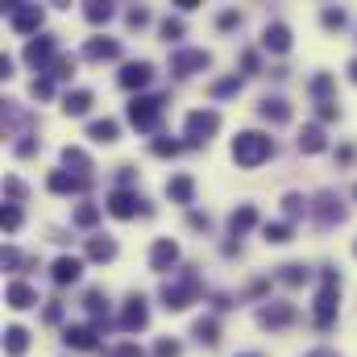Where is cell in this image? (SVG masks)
<instances>
[{
    "label": "cell",
    "mask_w": 357,
    "mask_h": 357,
    "mask_svg": "<svg viewBox=\"0 0 357 357\" xmlns=\"http://www.w3.org/2000/svg\"><path fill=\"white\" fill-rule=\"evenodd\" d=\"M270 154H275V141L266 133H237V141H233L237 166H262Z\"/></svg>",
    "instance_id": "1"
},
{
    "label": "cell",
    "mask_w": 357,
    "mask_h": 357,
    "mask_svg": "<svg viewBox=\"0 0 357 357\" xmlns=\"http://www.w3.org/2000/svg\"><path fill=\"white\" fill-rule=\"evenodd\" d=\"M312 320H316V329H333V320H337V270H324V287L316 295Z\"/></svg>",
    "instance_id": "2"
},
{
    "label": "cell",
    "mask_w": 357,
    "mask_h": 357,
    "mask_svg": "<svg viewBox=\"0 0 357 357\" xmlns=\"http://www.w3.org/2000/svg\"><path fill=\"white\" fill-rule=\"evenodd\" d=\"M158 116H162V100H158V96H137V100L129 104V121H133L137 129H154Z\"/></svg>",
    "instance_id": "3"
},
{
    "label": "cell",
    "mask_w": 357,
    "mask_h": 357,
    "mask_svg": "<svg viewBox=\"0 0 357 357\" xmlns=\"http://www.w3.org/2000/svg\"><path fill=\"white\" fill-rule=\"evenodd\" d=\"M216 125H220V116H216V112H208V108L191 112V116H187V141H191V146L208 141V137L216 133Z\"/></svg>",
    "instance_id": "4"
},
{
    "label": "cell",
    "mask_w": 357,
    "mask_h": 357,
    "mask_svg": "<svg viewBox=\"0 0 357 357\" xmlns=\"http://www.w3.org/2000/svg\"><path fill=\"white\" fill-rule=\"evenodd\" d=\"M8 25H12L17 33H29V29L42 25V8H37V4H12V8H8Z\"/></svg>",
    "instance_id": "5"
},
{
    "label": "cell",
    "mask_w": 357,
    "mask_h": 357,
    "mask_svg": "<svg viewBox=\"0 0 357 357\" xmlns=\"http://www.w3.org/2000/svg\"><path fill=\"white\" fill-rule=\"evenodd\" d=\"M208 62H212L208 50H179V54L171 58V71H175V75H191V71H204Z\"/></svg>",
    "instance_id": "6"
},
{
    "label": "cell",
    "mask_w": 357,
    "mask_h": 357,
    "mask_svg": "<svg viewBox=\"0 0 357 357\" xmlns=\"http://www.w3.org/2000/svg\"><path fill=\"white\" fill-rule=\"evenodd\" d=\"M175 262H179V245H175L171 237L154 241V250H150V266H154V270H171Z\"/></svg>",
    "instance_id": "7"
},
{
    "label": "cell",
    "mask_w": 357,
    "mask_h": 357,
    "mask_svg": "<svg viewBox=\"0 0 357 357\" xmlns=\"http://www.w3.org/2000/svg\"><path fill=\"white\" fill-rule=\"evenodd\" d=\"M291 320H295V308L291 304H275V308H262L258 312V324H266V329H283Z\"/></svg>",
    "instance_id": "8"
},
{
    "label": "cell",
    "mask_w": 357,
    "mask_h": 357,
    "mask_svg": "<svg viewBox=\"0 0 357 357\" xmlns=\"http://www.w3.org/2000/svg\"><path fill=\"white\" fill-rule=\"evenodd\" d=\"M137 204H141V200L129 195V191H112V195H108V212H112L116 220H129V216L137 212Z\"/></svg>",
    "instance_id": "9"
},
{
    "label": "cell",
    "mask_w": 357,
    "mask_h": 357,
    "mask_svg": "<svg viewBox=\"0 0 357 357\" xmlns=\"http://www.w3.org/2000/svg\"><path fill=\"white\" fill-rule=\"evenodd\" d=\"M50 54H54V37H37V42L25 46V62H29V67H46Z\"/></svg>",
    "instance_id": "10"
},
{
    "label": "cell",
    "mask_w": 357,
    "mask_h": 357,
    "mask_svg": "<svg viewBox=\"0 0 357 357\" xmlns=\"http://www.w3.org/2000/svg\"><path fill=\"white\" fill-rule=\"evenodd\" d=\"M150 79H154V67H150V62H129V67L121 71V83H125V87H146Z\"/></svg>",
    "instance_id": "11"
},
{
    "label": "cell",
    "mask_w": 357,
    "mask_h": 357,
    "mask_svg": "<svg viewBox=\"0 0 357 357\" xmlns=\"http://www.w3.org/2000/svg\"><path fill=\"white\" fill-rule=\"evenodd\" d=\"M146 320H150V316H146V299H141V295H133V299H129V308H125V316H121V329H129V333H133V329H146Z\"/></svg>",
    "instance_id": "12"
},
{
    "label": "cell",
    "mask_w": 357,
    "mask_h": 357,
    "mask_svg": "<svg viewBox=\"0 0 357 357\" xmlns=\"http://www.w3.org/2000/svg\"><path fill=\"white\" fill-rule=\"evenodd\" d=\"M262 46L266 50H291V29L287 25H266V33H262Z\"/></svg>",
    "instance_id": "13"
},
{
    "label": "cell",
    "mask_w": 357,
    "mask_h": 357,
    "mask_svg": "<svg viewBox=\"0 0 357 357\" xmlns=\"http://www.w3.org/2000/svg\"><path fill=\"white\" fill-rule=\"evenodd\" d=\"M191 191H195V183H191V175H175V179L166 183V195H171L175 204H191Z\"/></svg>",
    "instance_id": "14"
},
{
    "label": "cell",
    "mask_w": 357,
    "mask_h": 357,
    "mask_svg": "<svg viewBox=\"0 0 357 357\" xmlns=\"http://www.w3.org/2000/svg\"><path fill=\"white\" fill-rule=\"evenodd\" d=\"M71 349H96V329H87V324H75V329H67V337H62Z\"/></svg>",
    "instance_id": "15"
},
{
    "label": "cell",
    "mask_w": 357,
    "mask_h": 357,
    "mask_svg": "<svg viewBox=\"0 0 357 357\" xmlns=\"http://www.w3.org/2000/svg\"><path fill=\"white\" fill-rule=\"evenodd\" d=\"M316 216H320V225H333V220H341L345 212H341V200L333 195V191H324L320 195V208H316Z\"/></svg>",
    "instance_id": "16"
},
{
    "label": "cell",
    "mask_w": 357,
    "mask_h": 357,
    "mask_svg": "<svg viewBox=\"0 0 357 357\" xmlns=\"http://www.w3.org/2000/svg\"><path fill=\"white\" fill-rule=\"evenodd\" d=\"M79 270H83V262H79V258H58V262H54V283H62V287H67V283H75V279H79Z\"/></svg>",
    "instance_id": "17"
},
{
    "label": "cell",
    "mask_w": 357,
    "mask_h": 357,
    "mask_svg": "<svg viewBox=\"0 0 357 357\" xmlns=\"http://www.w3.org/2000/svg\"><path fill=\"white\" fill-rule=\"evenodd\" d=\"M37 304V295H33V287H25V283H8V308H33Z\"/></svg>",
    "instance_id": "18"
},
{
    "label": "cell",
    "mask_w": 357,
    "mask_h": 357,
    "mask_svg": "<svg viewBox=\"0 0 357 357\" xmlns=\"http://www.w3.org/2000/svg\"><path fill=\"white\" fill-rule=\"evenodd\" d=\"M87 108H92V92H67V100H62L67 116H83Z\"/></svg>",
    "instance_id": "19"
},
{
    "label": "cell",
    "mask_w": 357,
    "mask_h": 357,
    "mask_svg": "<svg viewBox=\"0 0 357 357\" xmlns=\"http://www.w3.org/2000/svg\"><path fill=\"white\" fill-rule=\"evenodd\" d=\"M116 54H121L116 42H100V37H92V42L83 46V58H116Z\"/></svg>",
    "instance_id": "20"
},
{
    "label": "cell",
    "mask_w": 357,
    "mask_h": 357,
    "mask_svg": "<svg viewBox=\"0 0 357 357\" xmlns=\"http://www.w3.org/2000/svg\"><path fill=\"white\" fill-rule=\"evenodd\" d=\"M266 121H275V125H283V121H291V108H287V100H262V108H258Z\"/></svg>",
    "instance_id": "21"
},
{
    "label": "cell",
    "mask_w": 357,
    "mask_h": 357,
    "mask_svg": "<svg viewBox=\"0 0 357 357\" xmlns=\"http://www.w3.org/2000/svg\"><path fill=\"white\" fill-rule=\"evenodd\" d=\"M87 137H92V141H104V146L116 141V121H108V116H104V121H92V125H87Z\"/></svg>",
    "instance_id": "22"
},
{
    "label": "cell",
    "mask_w": 357,
    "mask_h": 357,
    "mask_svg": "<svg viewBox=\"0 0 357 357\" xmlns=\"http://www.w3.org/2000/svg\"><path fill=\"white\" fill-rule=\"evenodd\" d=\"M299 150H304V154H320V150H324V133H320V125H308V129L299 133Z\"/></svg>",
    "instance_id": "23"
},
{
    "label": "cell",
    "mask_w": 357,
    "mask_h": 357,
    "mask_svg": "<svg viewBox=\"0 0 357 357\" xmlns=\"http://www.w3.org/2000/svg\"><path fill=\"white\" fill-rule=\"evenodd\" d=\"M62 162H67V166H75V171H79V179H87V171H92V158H87L79 146H67V150H62Z\"/></svg>",
    "instance_id": "24"
},
{
    "label": "cell",
    "mask_w": 357,
    "mask_h": 357,
    "mask_svg": "<svg viewBox=\"0 0 357 357\" xmlns=\"http://www.w3.org/2000/svg\"><path fill=\"white\" fill-rule=\"evenodd\" d=\"M254 220H258V212L245 204V208H237L233 216H229V225H233V233H245V229H254Z\"/></svg>",
    "instance_id": "25"
},
{
    "label": "cell",
    "mask_w": 357,
    "mask_h": 357,
    "mask_svg": "<svg viewBox=\"0 0 357 357\" xmlns=\"http://www.w3.org/2000/svg\"><path fill=\"white\" fill-rule=\"evenodd\" d=\"M4 337H8L4 345H8V354H12V357H21L25 349H29V333H25V329H8Z\"/></svg>",
    "instance_id": "26"
},
{
    "label": "cell",
    "mask_w": 357,
    "mask_h": 357,
    "mask_svg": "<svg viewBox=\"0 0 357 357\" xmlns=\"http://www.w3.org/2000/svg\"><path fill=\"white\" fill-rule=\"evenodd\" d=\"M87 258H96V262H108V258H116V245L112 241H87Z\"/></svg>",
    "instance_id": "27"
},
{
    "label": "cell",
    "mask_w": 357,
    "mask_h": 357,
    "mask_svg": "<svg viewBox=\"0 0 357 357\" xmlns=\"http://www.w3.org/2000/svg\"><path fill=\"white\" fill-rule=\"evenodd\" d=\"M96 220H100V208H96V204H79V208H75V225H79V229H92Z\"/></svg>",
    "instance_id": "28"
},
{
    "label": "cell",
    "mask_w": 357,
    "mask_h": 357,
    "mask_svg": "<svg viewBox=\"0 0 357 357\" xmlns=\"http://www.w3.org/2000/svg\"><path fill=\"white\" fill-rule=\"evenodd\" d=\"M195 337H200L204 345H216V341H220V337H216V320H212V316H208V320H195Z\"/></svg>",
    "instance_id": "29"
},
{
    "label": "cell",
    "mask_w": 357,
    "mask_h": 357,
    "mask_svg": "<svg viewBox=\"0 0 357 357\" xmlns=\"http://www.w3.org/2000/svg\"><path fill=\"white\" fill-rule=\"evenodd\" d=\"M262 233H266V241H275V245H283V241H291V225H266Z\"/></svg>",
    "instance_id": "30"
},
{
    "label": "cell",
    "mask_w": 357,
    "mask_h": 357,
    "mask_svg": "<svg viewBox=\"0 0 357 357\" xmlns=\"http://www.w3.org/2000/svg\"><path fill=\"white\" fill-rule=\"evenodd\" d=\"M279 279H283V283H287V287H299V283H304V279H308V270H304V266H295V262H291V266H283V275H279Z\"/></svg>",
    "instance_id": "31"
},
{
    "label": "cell",
    "mask_w": 357,
    "mask_h": 357,
    "mask_svg": "<svg viewBox=\"0 0 357 357\" xmlns=\"http://www.w3.org/2000/svg\"><path fill=\"white\" fill-rule=\"evenodd\" d=\"M50 75H54V79H71V75H75V58H54Z\"/></svg>",
    "instance_id": "32"
},
{
    "label": "cell",
    "mask_w": 357,
    "mask_h": 357,
    "mask_svg": "<svg viewBox=\"0 0 357 357\" xmlns=\"http://www.w3.org/2000/svg\"><path fill=\"white\" fill-rule=\"evenodd\" d=\"M112 17V4H87V21L92 25H100V21H108Z\"/></svg>",
    "instance_id": "33"
},
{
    "label": "cell",
    "mask_w": 357,
    "mask_h": 357,
    "mask_svg": "<svg viewBox=\"0 0 357 357\" xmlns=\"http://www.w3.org/2000/svg\"><path fill=\"white\" fill-rule=\"evenodd\" d=\"M179 150H183L179 141H166V137H158V141H154V154H158V158H175Z\"/></svg>",
    "instance_id": "34"
},
{
    "label": "cell",
    "mask_w": 357,
    "mask_h": 357,
    "mask_svg": "<svg viewBox=\"0 0 357 357\" xmlns=\"http://www.w3.org/2000/svg\"><path fill=\"white\" fill-rule=\"evenodd\" d=\"M237 87H241V79H237V75H229V79L212 83V96H229V92H237Z\"/></svg>",
    "instance_id": "35"
},
{
    "label": "cell",
    "mask_w": 357,
    "mask_h": 357,
    "mask_svg": "<svg viewBox=\"0 0 357 357\" xmlns=\"http://www.w3.org/2000/svg\"><path fill=\"white\" fill-rule=\"evenodd\" d=\"M108 357H146V349H141V345H133V341H125V345H116Z\"/></svg>",
    "instance_id": "36"
},
{
    "label": "cell",
    "mask_w": 357,
    "mask_h": 357,
    "mask_svg": "<svg viewBox=\"0 0 357 357\" xmlns=\"http://www.w3.org/2000/svg\"><path fill=\"white\" fill-rule=\"evenodd\" d=\"M179 33H183V21H179V17H166V21H162V37L171 42V37H179Z\"/></svg>",
    "instance_id": "37"
},
{
    "label": "cell",
    "mask_w": 357,
    "mask_h": 357,
    "mask_svg": "<svg viewBox=\"0 0 357 357\" xmlns=\"http://www.w3.org/2000/svg\"><path fill=\"white\" fill-rule=\"evenodd\" d=\"M154 357H179V341H166V337H162V341L154 345Z\"/></svg>",
    "instance_id": "38"
},
{
    "label": "cell",
    "mask_w": 357,
    "mask_h": 357,
    "mask_svg": "<svg viewBox=\"0 0 357 357\" xmlns=\"http://www.w3.org/2000/svg\"><path fill=\"white\" fill-rule=\"evenodd\" d=\"M324 25H329V29H341V25H345V12H341V8H324Z\"/></svg>",
    "instance_id": "39"
},
{
    "label": "cell",
    "mask_w": 357,
    "mask_h": 357,
    "mask_svg": "<svg viewBox=\"0 0 357 357\" xmlns=\"http://www.w3.org/2000/svg\"><path fill=\"white\" fill-rule=\"evenodd\" d=\"M29 92H33L37 100H46V96L54 92V83H50V79H33V87H29Z\"/></svg>",
    "instance_id": "40"
},
{
    "label": "cell",
    "mask_w": 357,
    "mask_h": 357,
    "mask_svg": "<svg viewBox=\"0 0 357 357\" xmlns=\"http://www.w3.org/2000/svg\"><path fill=\"white\" fill-rule=\"evenodd\" d=\"M17 225H21V212L8 204V208H4V229H8V233H17Z\"/></svg>",
    "instance_id": "41"
},
{
    "label": "cell",
    "mask_w": 357,
    "mask_h": 357,
    "mask_svg": "<svg viewBox=\"0 0 357 357\" xmlns=\"http://www.w3.org/2000/svg\"><path fill=\"white\" fill-rule=\"evenodd\" d=\"M329 87H333V75H316V79H312V92H316V96H324Z\"/></svg>",
    "instance_id": "42"
},
{
    "label": "cell",
    "mask_w": 357,
    "mask_h": 357,
    "mask_svg": "<svg viewBox=\"0 0 357 357\" xmlns=\"http://www.w3.org/2000/svg\"><path fill=\"white\" fill-rule=\"evenodd\" d=\"M146 21H150V12H146V8H129V25H133V29H137V25H146Z\"/></svg>",
    "instance_id": "43"
},
{
    "label": "cell",
    "mask_w": 357,
    "mask_h": 357,
    "mask_svg": "<svg viewBox=\"0 0 357 357\" xmlns=\"http://www.w3.org/2000/svg\"><path fill=\"white\" fill-rule=\"evenodd\" d=\"M283 204H287V216H299V212H304V200H299V195H287Z\"/></svg>",
    "instance_id": "44"
},
{
    "label": "cell",
    "mask_w": 357,
    "mask_h": 357,
    "mask_svg": "<svg viewBox=\"0 0 357 357\" xmlns=\"http://www.w3.org/2000/svg\"><path fill=\"white\" fill-rule=\"evenodd\" d=\"M237 21H241V17H237V12H233V8H229V12H220V29H233V25H237Z\"/></svg>",
    "instance_id": "45"
},
{
    "label": "cell",
    "mask_w": 357,
    "mask_h": 357,
    "mask_svg": "<svg viewBox=\"0 0 357 357\" xmlns=\"http://www.w3.org/2000/svg\"><path fill=\"white\" fill-rule=\"evenodd\" d=\"M208 225H212V220H208L204 212H191V229H208Z\"/></svg>",
    "instance_id": "46"
},
{
    "label": "cell",
    "mask_w": 357,
    "mask_h": 357,
    "mask_svg": "<svg viewBox=\"0 0 357 357\" xmlns=\"http://www.w3.org/2000/svg\"><path fill=\"white\" fill-rule=\"evenodd\" d=\"M320 121H337V108L333 104H320Z\"/></svg>",
    "instance_id": "47"
},
{
    "label": "cell",
    "mask_w": 357,
    "mask_h": 357,
    "mask_svg": "<svg viewBox=\"0 0 357 357\" xmlns=\"http://www.w3.org/2000/svg\"><path fill=\"white\" fill-rule=\"evenodd\" d=\"M17 154L25 158V154H33V137H25V141H17Z\"/></svg>",
    "instance_id": "48"
},
{
    "label": "cell",
    "mask_w": 357,
    "mask_h": 357,
    "mask_svg": "<svg viewBox=\"0 0 357 357\" xmlns=\"http://www.w3.org/2000/svg\"><path fill=\"white\" fill-rule=\"evenodd\" d=\"M308 357H337V354H329V349H316V354H308Z\"/></svg>",
    "instance_id": "49"
},
{
    "label": "cell",
    "mask_w": 357,
    "mask_h": 357,
    "mask_svg": "<svg viewBox=\"0 0 357 357\" xmlns=\"http://www.w3.org/2000/svg\"><path fill=\"white\" fill-rule=\"evenodd\" d=\"M349 71H354V83H357V58H354V67H349Z\"/></svg>",
    "instance_id": "50"
},
{
    "label": "cell",
    "mask_w": 357,
    "mask_h": 357,
    "mask_svg": "<svg viewBox=\"0 0 357 357\" xmlns=\"http://www.w3.org/2000/svg\"><path fill=\"white\" fill-rule=\"evenodd\" d=\"M354 195H357V187H354Z\"/></svg>",
    "instance_id": "51"
},
{
    "label": "cell",
    "mask_w": 357,
    "mask_h": 357,
    "mask_svg": "<svg viewBox=\"0 0 357 357\" xmlns=\"http://www.w3.org/2000/svg\"><path fill=\"white\" fill-rule=\"evenodd\" d=\"M250 357H254V354H250Z\"/></svg>",
    "instance_id": "52"
}]
</instances>
